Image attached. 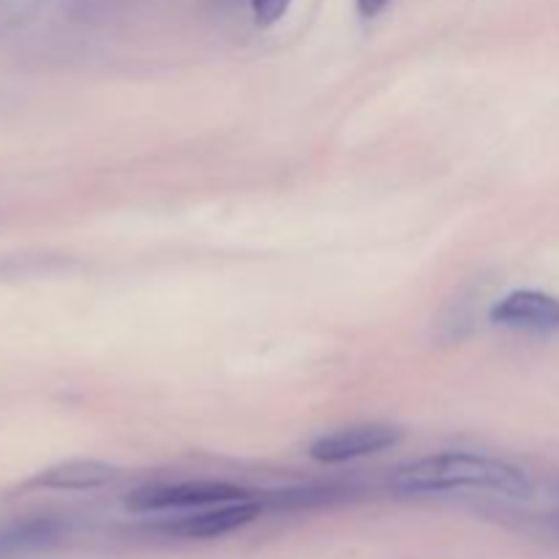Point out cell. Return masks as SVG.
I'll return each instance as SVG.
<instances>
[{
  "instance_id": "6da1fadb",
  "label": "cell",
  "mask_w": 559,
  "mask_h": 559,
  "mask_svg": "<svg viewBox=\"0 0 559 559\" xmlns=\"http://www.w3.org/2000/svg\"><path fill=\"white\" fill-rule=\"evenodd\" d=\"M391 486L404 495L478 491L502 500H530L535 491L533 480L516 464L467 451H445L402 464L391 475Z\"/></svg>"
},
{
  "instance_id": "7a4b0ae2",
  "label": "cell",
  "mask_w": 559,
  "mask_h": 559,
  "mask_svg": "<svg viewBox=\"0 0 559 559\" xmlns=\"http://www.w3.org/2000/svg\"><path fill=\"white\" fill-rule=\"evenodd\" d=\"M254 497L243 486L224 484V480H183V484H153L140 486L123 500L134 513L158 511H202L224 502H238Z\"/></svg>"
},
{
  "instance_id": "3957f363",
  "label": "cell",
  "mask_w": 559,
  "mask_h": 559,
  "mask_svg": "<svg viewBox=\"0 0 559 559\" xmlns=\"http://www.w3.org/2000/svg\"><path fill=\"white\" fill-rule=\"evenodd\" d=\"M404 440V431L391 424H355L328 431L309 445V456L320 464H347L355 459L377 456Z\"/></svg>"
},
{
  "instance_id": "277c9868",
  "label": "cell",
  "mask_w": 559,
  "mask_h": 559,
  "mask_svg": "<svg viewBox=\"0 0 559 559\" xmlns=\"http://www.w3.org/2000/svg\"><path fill=\"white\" fill-rule=\"evenodd\" d=\"M262 502L257 497L238 502H224V506H211L202 508V511L191 513V516L175 519L167 524V533L178 535V538H194V540H207V538H222V535L235 533V530L246 527V524L257 522L262 516Z\"/></svg>"
},
{
  "instance_id": "5b68a950",
  "label": "cell",
  "mask_w": 559,
  "mask_h": 559,
  "mask_svg": "<svg viewBox=\"0 0 559 559\" xmlns=\"http://www.w3.org/2000/svg\"><path fill=\"white\" fill-rule=\"evenodd\" d=\"M491 322L516 331H559V298L540 289H513L489 311Z\"/></svg>"
},
{
  "instance_id": "8992f818",
  "label": "cell",
  "mask_w": 559,
  "mask_h": 559,
  "mask_svg": "<svg viewBox=\"0 0 559 559\" xmlns=\"http://www.w3.org/2000/svg\"><path fill=\"white\" fill-rule=\"evenodd\" d=\"M66 522L58 516H31L0 527V559H25L55 549L63 540Z\"/></svg>"
},
{
  "instance_id": "52a82bcc",
  "label": "cell",
  "mask_w": 559,
  "mask_h": 559,
  "mask_svg": "<svg viewBox=\"0 0 559 559\" xmlns=\"http://www.w3.org/2000/svg\"><path fill=\"white\" fill-rule=\"evenodd\" d=\"M120 475L115 464L98 462V459H71L55 467L44 469L36 478L27 480V489H47V491H93L109 486Z\"/></svg>"
},
{
  "instance_id": "ba28073f",
  "label": "cell",
  "mask_w": 559,
  "mask_h": 559,
  "mask_svg": "<svg viewBox=\"0 0 559 559\" xmlns=\"http://www.w3.org/2000/svg\"><path fill=\"white\" fill-rule=\"evenodd\" d=\"M257 27H273L289 11L293 0H249Z\"/></svg>"
},
{
  "instance_id": "9c48e42d",
  "label": "cell",
  "mask_w": 559,
  "mask_h": 559,
  "mask_svg": "<svg viewBox=\"0 0 559 559\" xmlns=\"http://www.w3.org/2000/svg\"><path fill=\"white\" fill-rule=\"evenodd\" d=\"M388 3H391V0H355V5H358V14L364 16V20H374L377 14H382V11H385Z\"/></svg>"
}]
</instances>
